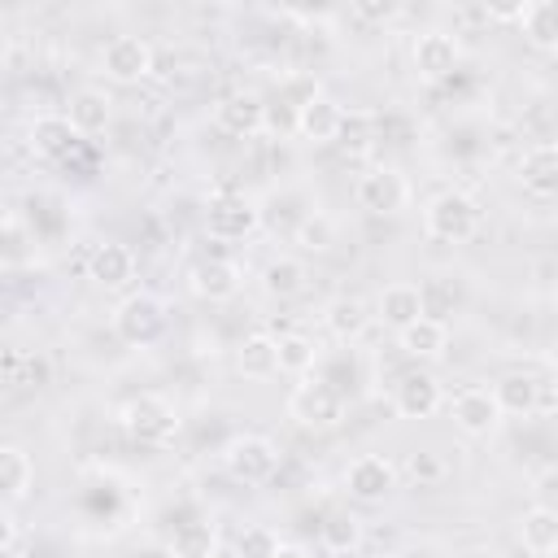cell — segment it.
Wrapping results in <instances>:
<instances>
[{
  "instance_id": "cell-3",
  "label": "cell",
  "mask_w": 558,
  "mask_h": 558,
  "mask_svg": "<svg viewBox=\"0 0 558 558\" xmlns=\"http://www.w3.org/2000/svg\"><path fill=\"white\" fill-rule=\"evenodd\" d=\"M222 466H227L240 484H266V480L279 471V445H275L270 436L244 432V436L227 440V449H222Z\"/></svg>"
},
{
  "instance_id": "cell-26",
  "label": "cell",
  "mask_w": 558,
  "mask_h": 558,
  "mask_svg": "<svg viewBox=\"0 0 558 558\" xmlns=\"http://www.w3.org/2000/svg\"><path fill=\"white\" fill-rule=\"evenodd\" d=\"M366 323H371V310H366V301H357V296H336V301H327V310H323V327H327L336 340H357V336L366 331Z\"/></svg>"
},
{
  "instance_id": "cell-21",
  "label": "cell",
  "mask_w": 558,
  "mask_h": 558,
  "mask_svg": "<svg viewBox=\"0 0 558 558\" xmlns=\"http://www.w3.org/2000/svg\"><path fill=\"white\" fill-rule=\"evenodd\" d=\"M0 488H4L9 510H13L17 501H26L31 488H35V458H31L22 445H13V440L0 445Z\"/></svg>"
},
{
  "instance_id": "cell-28",
  "label": "cell",
  "mask_w": 558,
  "mask_h": 558,
  "mask_svg": "<svg viewBox=\"0 0 558 558\" xmlns=\"http://www.w3.org/2000/svg\"><path fill=\"white\" fill-rule=\"evenodd\" d=\"M523 35L532 48H558V4L554 0H532L523 4V17H519Z\"/></svg>"
},
{
  "instance_id": "cell-35",
  "label": "cell",
  "mask_w": 558,
  "mask_h": 558,
  "mask_svg": "<svg viewBox=\"0 0 558 558\" xmlns=\"http://www.w3.org/2000/svg\"><path fill=\"white\" fill-rule=\"evenodd\" d=\"M48 379H52V362L44 353H26L22 357V371H17V384L22 388H44Z\"/></svg>"
},
{
  "instance_id": "cell-31",
  "label": "cell",
  "mask_w": 558,
  "mask_h": 558,
  "mask_svg": "<svg viewBox=\"0 0 558 558\" xmlns=\"http://www.w3.org/2000/svg\"><path fill=\"white\" fill-rule=\"evenodd\" d=\"M314 362H318V349H314L310 336H301V331L279 336V371H288V375H305V371H314Z\"/></svg>"
},
{
  "instance_id": "cell-17",
  "label": "cell",
  "mask_w": 558,
  "mask_h": 558,
  "mask_svg": "<svg viewBox=\"0 0 558 558\" xmlns=\"http://www.w3.org/2000/svg\"><path fill=\"white\" fill-rule=\"evenodd\" d=\"M519 183L532 196H558V144L541 140L519 157Z\"/></svg>"
},
{
  "instance_id": "cell-6",
  "label": "cell",
  "mask_w": 558,
  "mask_h": 558,
  "mask_svg": "<svg viewBox=\"0 0 558 558\" xmlns=\"http://www.w3.org/2000/svg\"><path fill=\"white\" fill-rule=\"evenodd\" d=\"M113 331H118L126 344H153V340L166 331V314H161V305H157L148 292H135V296L118 301V310H113Z\"/></svg>"
},
{
  "instance_id": "cell-4",
  "label": "cell",
  "mask_w": 558,
  "mask_h": 558,
  "mask_svg": "<svg viewBox=\"0 0 558 558\" xmlns=\"http://www.w3.org/2000/svg\"><path fill=\"white\" fill-rule=\"evenodd\" d=\"M153 57L157 52H153V44L144 35H113L105 44V52H100V70L113 83H140V78L153 74Z\"/></svg>"
},
{
  "instance_id": "cell-7",
  "label": "cell",
  "mask_w": 558,
  "mask_h": 558,
  "mask_svg": "<svg viewBox=\"0 0 558 558\" xmlns=\"http://www.w3.org/2000/svg\"><path fill=\"white\" fill-rule=\"evenodd\" d=\"M205 227L214 240H244L257 227V205L244 192H218L205 209Z\"/></svg>"
},
{
  "instance_id": "cell-25",
  "label": "cell",
  "mask_w": 558,
  "mask_h": 558,
  "mask_svg": "<svg viewBox=\"0 0 558 558\" xmlns=\"http://www.w3.org/2000/svg\"><path fill=\"white\" fill-rule=\"evenodd\" d=\"M493 397H497L501 414H514V418H527V414L541 410V384H536L532 375H523V371L501 375V379L493 384Z\"/></svg>"
},
{
  "instance_id": "cell-13",
  "label": "cell",
  "mask_w": 558,
  "mask_h": 558,
  "mask_svg": "<svg viewBox=\"0 0 558 558\" xmlns=\"http://www.w3.org/2000/svg\"><path fill=\"white\" fill-rule=\"evenodd\" d=\"M244 283V270L231 262V257H201L192 270H187V288L201 296V301H231Z\"/></svg>"
},
{
  "instance_id": "cell-2",
  "label": "cell",
  "mask_w": 558,
  "mask_h": 558,
  "mask_svg": "<svg viewBox=\"0 0 558 558\" xmlns=\"http://www.w3.org/2000/svg\"><path fill=\"white\" fill-rule=\"evenodd\" d=\"M122 427L140 440V445H166L174 432H179V414H174V405L166 401V397H157V392H140V397H131L126 405H122Z\"/></svg>"
},
{
  "instance_id": "cell-20",
  "label": "cell",
  "mask_w": 558,
  "mask_h": 558,
  "mask_svg": "<svg viewBox=\"0 0 558 558\" xmlns=\"http://www.w3.org/2000/svg\"><path fill=\"white\" fill-rule=\"evenodd\" d=\"M78 131H74V122L65 118V113H44V118H35L31 122V148L39 153V157H52V161H61V157H70L74 148H78Z\"/></svg>"
},
{
  "instance_id": "cell-39",
  "label": "cell",
  "mask_w": 558,
  "mask_h": 558,
  "mask_svg": "<svg viewBox=\"0 0 558 558\" xmlns=\"http://www.w3.org/2000/svg\"><path fill=\"white\" fill-rule=\"evenodd\" d=\"M9 558H44V554H39V549H13Z\"/></svg>"
},
{
  "instance_id": "cell-32",
  "label": "cell",
  "mask_w": 558,
  "mask_h": 558,
  "mask_svg": "<svg viewBox=\"0 0 558 558\" xmlns=\"http://www.w3.org/2000/svg\"><path fill=\"white\" fill-rule=\"evenodd\" d=\"M279 549H283V541L266 523L244 527L240 541H235V558H279Z\"/></svg>"
},
{
  "instance_id": "cell-34",
  "label": "cell",
  "mask_w": 558,
  "mask_h": 558,
  "mask_svg": "<svg viewBox=\"0 0 558 558\" xmlns=\"http://www.w3.org/2000/svg\"><path fill=\"white\" fill-rule=\"evenodd\" d=\"M331 235H336V227H331L327 214H310V218L296 227V244L310 248V253H323V248L331 244Z\"/></svg>"
},
{
  "instance_id": "cell-5",
  "label": "cell",
  "mask_w": 558,
  "mask_h": 558,
  "mask_svg": "<svg viewBox=\"0 0 558 558\" xmlns=\"http://www.w3.org/2000/svg\"><path fill=\"white\" fill-rule=\"evenodd\" d=\"M353 196H357V205H362L366 214H397V209H405V201H410V183H405L401 170L375 166V170H366V174L357 179Z\"/></svg>"
},
{
  "instance_id": "cell-19",
  "label": "cell",
  "mask_w": 558,
  "mask_h": 558,
  "mask_svg": "<svg viewBox=\"0 0 558 558\" xmlns=\"http://www.w3.org/2000/svg\"><path fill=\"white\" fill-rule=\"evenodd\" d=\"M397 349H401L405 357H414V362H440L445 349H449V327L427 314V318L410 323L405 331H397Z\"/></svg>"
},
{
  "instance_id": "cell-8",
  "label": "cell",
  "mask_w": 558,
  "mask_h": 558,
  "mask_svg": "<svg viewBox=\"0 0 558 558\" xmlns=\"http://www.w3.org/2000/svg\"><path fill=\"white\" fill-rule=\"evenodd\" d=\"M344 488L357 501H384L397 488V466L384 453H357L344 471Z\"/></svg>"
},
{
  "instance_id": "cell-10",
  "label": "cell",
  "mask_w": 558,
  "mask_h": 558,
  "mask_svg": "<svg viewBox=\"0 0 558 558\" xmlns=\"http://www.w3.org/2000/svg\"><path fill=\"white\" fill-rule=\"evenodd\" d=\"M288 414H292L301 427H331V423H340L344 401H340L336 388H327V384L314 379V384H296V388H292Z\"/></svg>"
},
{
  "instance_id": "cell-24",
  "label": "cell",
  "mask_w": 558,
  "mask_h": 558,
  "mask_svg": "<svg viewBox=\"0 0 558 558\" xmlns=\"http://www.w3.org/2000/svg\"><path fill=\"white\" fill-rule=\"evenodd\" d=\"M65 118L74 122L78 135H100V131L109 126V118H113V100H109V92H100V87H78V92L70 96V113H65Z\"/></svg>"
},
{
  "instance_id": "cell-22",
  "label": "cell",
  "mask_w": 558,
  "mask_h": 558,
  "mask_svg": "<svg viewBox=\"0 0 558 558\" xmlns=\"http://www.w3.org/2000/svg\"><path fill=\"white\" fill-rule=\"evenodd\" d=\"M235 366L244 379H275L279 375V340L266 331H253L235 349Z\"/></svg>"
},
{
  "instance_id": "cell-14",
  "label": "cell",
  "mask_w": 558,
  "mask_h": 558,
  "mask_svg": "<svg viewBox=\"0 0 558 558\" xmlns=\"http://www.w3.org/2000/svg\"><path fill=\"white\" fill-rule=\"evenodd\" d=\"M449 410H453V427L466 432V436H488L506 418L497 397H493V388H462Z\"/></svg>"
},
{
  "instance_id": "cell-11",
  "label": "cell",
  "mask_w": 558,
  "mask_h": 558,
  "mask_svg": "<svg viewBox=\"0 0 558 558\" xmlns=\"http://www.w3.org/2000/svg\"><path fill=\"white\" fill-rule=\"evenodd\" d=\"M440 405H445V392H440L436 375H427V371H405L392 388V410L401 418H432Z\"/></svg>"
},
{
  "instance_id": "cell-29",
  "label": "cell",
  "mask_w": 558,
  "mask_h": 558,
  "mask_svg": "<svg viewBox=\"0 0 558 558\" xmlns=\"http://www.w3.org/2000/svg\"><path fill=\"white\" fill-rule=\"evenodd\" d=\"M214 549H218V536H214V523L205 519H192L170 536V558H214Z\"/></svg>"
},
{
  "instance_id": "cell-38",
  "label": "cell",
  "mask_w": 558,
  "mask_h": 558,
  "mask_svg": "<svg viewBox=\"0 0 558 558\" xmlns=\"http://www.w3.org/2000/svg\"><path fill=\"white\" fill-rule=\"evenodd\" d=\"M357 13H366V17H388V4H384V9H379V4H362Z\"/></svg>"
},
{
  "instance_id": "cell-16",
  "label": "cell",
  "mask_w": 558,
  "mask_h": 558,
  "mask_svg": "<svg viewBox=\"0 0 558 558\" xmlns=\"http://www.w3.org/2000/svg\"><path fill=\"white\" fill-rule=\"evenodd\" d=\"M375 310H379V318H384L392 331H405L410 323L427 318V292H423L418 283H388V288L379 292Z\"/></svg>"
},
{
  "instance_id": "cell-12",
  "label": "cell",
  "mask_w": 558,
  "mask_h": 558,
  "mask_svg": "<svg viewBox=\"0 0 558 558\" xmlns=\"http://www.w3.org/2000/svg\"><path fill=\"white\" fill-rule=\"evenodd\" d=\"M214 126L227 131V135H235V140H253V135L266 126V105H262V96H253V92H231V96H222V100L214 105Z\"/></svg>"
},
{
  "instance_id": "cell-15",
  "label": "cell",
  "mask_w": 558,
  "mask_h": 558,
  "mask_svg": "<svg viewBox=\"0 0 558 558\" xmlns=\"http://www.w3.org/2000/svg\"><path fill=\"white\" fill-rule=\"evenodd\" d=\"M292 126H296V135L305 140V144H331V140H340V131H344V109L331 100V96H314V100H305L296 113H292Z\"/></svg>"
},
{
  "instance_id": "cell-18",
  "label": "cell",
  "mask_w": 558,
  "mask_h": 558,
  "mask_svg": "<svg viewBox=\"0 0 558 558\" xmlns=\"http://www.w3.org/2000/svg\"><path fill=\"white\" fill-rule=\"evenodd\" d=\"M87 275H92L100 288H122V283H131V279H135V253H131V244H122V240L96 244L92 257H87Z\"/></svg>"
},
{
  "instance_id": "cell-36",
  "label": "cell",
  "mask_w": 558,
  "mask_h": 558,
  "mask_svg": "<svg viewBox=\"0 0 558 558\" xmlns=\"http://www.w3.org/2000/svg\"><path fill=\"white\" fill-rule=\"evenodd\" d=\"M17 549V519H13V510L4 514V558Z\"/></svg>"
},
{
  "instance_id": "cell-27",
  "label": "cell",
  "mask_w": 558,
  "mask_h": 558,
  "mask_svg": "<svg viewBox=\"0 0 558 558\" xmlns=\"http://www.w3.org/2000/svg\"><path fill=\"white\" fill-rule=\"evenodd\" d=\"M318 541H323V549L327 554H353V549H362V519L353 514V510H331L323 523H318Z\"/></svg>"
},
{
  "instance_id": "cell-37",
  "label": "cell",
  "mask_w": 558,
  "mask_h": 558,
  "mask_svg": "<svg viewBox=\"0 0 558 558\" xmlns=\"http://www.w3.org/2000/svg\"><path fill=\"white\" fill-rule=\"evenodd\" d=\"M279 558H310V549H301V545H283Z\"/></svg>"
},
{
  "instance_id": "cell-9",
  "label": "cell",
  "mask_w": 558,
  "mask_h": 558,
  "mask_svg": "<svg viewBox=\"0 0 558 558\" xmlns=\"http://www.w3.org/2000/svg\"><path fill=\"white\" fill-rule=\"evenodd\" d=\"M410 57H414V70H418L427 83H440V78H449V74L458 70L462 44H458V35H449V31H423V35L414 39Z\"/></svg>"
},
{
  "instance_id": "cell-1",
  "label": "cell",
  "mask_w": 558,
  "mask_h": 558,
  "mask_svg": "<svg viewBox=\"0 0 558 558\" xmlns=\"http://www.w3.org/2000/svg\"><path fill=\"white\" fill-rule=\"evenodd\" d=\"M423 231L432 240H445V244H466L480 231V205H475V196H466L458 187L436 192L423 205Z\"/></svg>"
},
{
  "instance_id": "cell-33",
  "label": "cell",
  "mask_w": 558,
  "mask_h": 558,
  "mask_svg": "<svg viewBox=\"0 0 558 558\" xmlns=\"http://www.w3.org/2000/svg\"><path fill=\"white\" fill-rule=\"evenodd\" d=\"M405 471H410V480H414L418 488H436V484L449 475L445 458H440V453H432V449H418V453H410Z\"/></svg>"
},
{
  "instance_id": "cell-23",
  "label": "cell",
  "mask_w": 558,
  "mask_h": 558,
  "mask_svg": "<svg viewBox=\"0 0 558 558\" xmlns=\"http://www.w3.org/2000/svg\"><path fill=\"white\" fill-rule=\"evenodd\" d=\"M519 541L527 554L536 558H549L558 554V510L554 506H532L519 514Z\"/></svg>"
},
{
  "instance_id": "cell-30",
  "label": "cell",
  "mask_w": 558,
  "mask_h": 558,
  "mask_svg": "<svg viewBox=\"0 0 558 558\" xmlns=\"http://www.w3.org/2000/svg\"><path fill=\"white\" fill-rule=\"evenodd\" d=\"M262 288H266L270 296H279V301L296 296V292L305 288V266H301L296 257H275V262H266V270H262Z\"/></svg>"
}]
</instances>
